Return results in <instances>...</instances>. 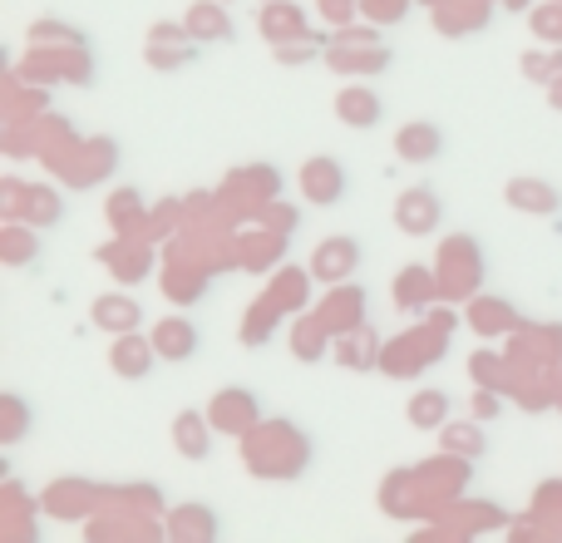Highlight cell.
<instances>
[{"label": "cell", "mask_w": 562, "mask_h": 543, "mask_svg": "<svg viewBox=\"0 0 562 543\" xmlns=\"http://www.w3.org/2000/svg\"><path fill=\"white\" fill-rule=\"evenodd\" d=\"M109 361H114V370L124 380H144L158 361V346H154V336H134V331H124V336L114 341V351H109Z\"/></svg>", "instance_id": "8992f818"}, {"label": "cell", "mask_w": 562, "mask_h": 543, "mask_svg": "<svg viewBox=\"0 0 562 543\" xmlns=\"http://www.w3.org/2000/svg\"><path fill=\"white\" fill-rule=\"evenodd\" d=\"M356 267H360V243L356 237H326V243L316 247V257H311L316 281H340V277H350Z\"/></svg>", "instance_id": "5b68a950"}, {"label": "cell", "mask_w": 562, "mask_h": 543, "mask_svg": "<svg viewBox=\"0 0 562 543\" xmlns=\"http://www.w3.org/2000/svg\"><path fill=\"white\" fill-rule=\"evenodd\" d=\"M449 410H454V400H449L445 390H419V396L409 400V425L415 430H445Z\"/></svg>", "instance_id": "7c38bea8"}, {"label": "cell", "mask_w": 562, "mask_h": 543, "mask_svg": "<svg viewBox=\"0 0 562 543\" xmlns=\"http://www.w3.org/2000/svg\"><path fill=\"white\" fill-rule=\"evenodd\" d=\"M154 346H158V361H193V356H198V346H203V336H198L193 321L168 317V321H158Z\"/></svg>", "instance_id": "52a82bcc"}, {"label": "cell", "mask_w": 562, "mask_h": 543, "mask_svg": "<svg viewBox=\"0 0 562 543\" xmlns=\"http://www.w3.org/2000/svg\"><path fill=\"white\" fill-rule=\"evenodd\" d=\"M439 223H445V203H439V193L435 188H405L400 193V203H395V228L405 237H429V233H439Z\"/></svg>", "instance_id": "6da1fadb"}, {"label": "cell", "mask_w": 562, "mask_h": 543, "mask_svg": "<svg viewBox=\"0 0 562 543\" xmlns=\"http://www.w3.org/2000/svg\"><path fill=\"white\" fill-rule=\"evenodd\" d=\"M94 326L109 336H124V331L144 326V301L138 297H99L94 301Z\"/></svg>", "instance_id": "9c48e42d"}, {"label": "cell", "mask_w": 562, "mask_h": 543, "mask_svg": "<svg viewBox=\"0 0 562 543\" xmlns=\"http://www.w3.org/2000/svg\"><path fill=\"white\" fill-rule=\"evenodd\" d=\"M336 119L350 129H375L380 119H385V104H380L375 89H340L336 95Z\"/></svg>", "instance_id": "ba28073f"}, {"label": "cell", "mask_w": 562, "mask_h": 543, "mask_svg": "<svg viewBox=\"0 0 562 543\" xmlns=\"http://www.w3.org/2000/svg\"><path fill=\"white\" fill-rule=\"evenodd\" d=\"M188 40H233V25L223 15V0H207V5H193L188 10Z\"/></svg>", "instance_id": "4fadbf2b"}, {"label": "cell", "mask_w": 562, "mask_h": 543, "mask_svg": "<svg viewBox=\"0 0 562 543\" xmlns=\"http://www.w3.org/2000/svg\"><path fill=\"white\" fill-rule=\"evenodd\" d=\"M504 203L518 208V213H528V218H553V213H562V193H558L553 184H543V178H508Z\"/></svg>", "instance_id": "277c9868"}, {"label": "cell", "mask_w": 562, "mask_h": 543, "mask_svg": "<svg viewBox=\"0 0 562 543\" xmlns=\"http://www.w3.org/2000/svg\"><path fill=\"white\" fill-rule=\"evenodd\" d=\"M445 450L449 455H488V435L474 425H445Z\"/></svg>", "instance_id": "5bb4252c"}, {"label": "cell", "mask_w": 562, "mask_h": 543, "mask_svg": "<svg viewBox=\"0 0 562 543\" xmlns=\"http://www.w3.org/2000/svg\"><path fill=\"white\" fill-rule=\"evenodd\" d=\"M346 168H340V158H306V168H301V193L311 198L316 208H330L346 198Z\"/></svg>", "instance_id": "7a4b0ae2"}, {"label": "cell", "mask_w": 562, "mask_h": 543, "mask_svg": "<svg viewBox=\"0 0 562 543\" xmlns=\"http://www.w3.org/2000/svg\"><path fill=\"white\" fill-rule=\"evenodd\" d=\"M524 75H528V79H538V85H543L548 75L558 79V75H562V55L553 59V65H548V55H524Z\"/></svg>", "instance_id": "9a60e30c"}, {"label": "cell", "mask_w": 562, "mask_h": 543, "mask_svg": "<svg viewBox=\"0 0 562 543\" xmlns=\"http://www.w3.org/2000/svg\"><path fill=\"white\" fill-rule=\"evenodd\" d=\"M5 253H10L5 257L10 267H25L30 263V247H25V237H20V233H5Z\"/></svg>", "instance_id": "2e32d148"}, {"label": "cell", "mask_w": 562, "mask_h": 543, "mask_svg": "<svg viewBox=\"0 0 562 543\" xmlns=\"http://www.w3.org/2000/svg\"><path fill=\"white\" fill-rule=\"evenodd\" d=\"M252 420H257V400L247 396V390H227V396H217V406H213V425L223 430V435H237V430H252Z\"/></svg>", "instance_id": "8fae6325"}, {"label": "cell", "mask_w": 562, "mask_h": 543, "mask_svg": "<svg viewBox=\"0 0 562 543\" xmlns=\"http://www.w3.org/2000/svg\"><path fill=\"white\" fill-rule=\"evenodd\" d=\"M173 445L183 459H207L213 455V430H207V420L198 415V410H183V415L173 420Z\"/></svg>", "instance_id": "30bf717a"}, {"label": "cell", "mask_w": 562, "mask_h": 543, "mask_svg": "<svg viewBox=\"0 0 562 543\" xmlns=\"http://www.w3.org/2000/svg\"><path fill=\"white\" fill-rule=\"evenodd\" d=\"M223 5H227V0H223Z\"/></svg>", "instance_id": "e0dca14e"}, {"label": "cell", "mask_w": 562, "mask_h": 543, "mask_svg": "<svg viewBox=\"0 0 562 543\" xmlns=\"http://www.w3.org/2000/svg\"><path fill=\"white\" fill-rule=\"evenodd\" d=\"M439 154H445V129L429 124V119H409V124L395 134V158L400 164L425 168V164H435Z\"/></svg>", "instance_id": "3957f363"}]
</instances>
